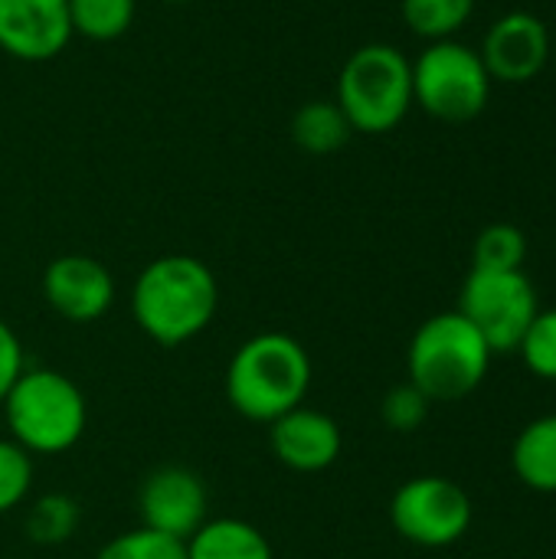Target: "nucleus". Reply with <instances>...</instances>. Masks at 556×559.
<instances>
[{
	"instance_id": "f257e3e1",
	"label": "nucleus",
	"mask_w": 556,
	"mask_h": 559,
	"mask_svg": "<svg viewBox=\"0 0 556 559\" xmlns=\"http://www.w3.org/2000/svg\"><path fill=\"white\" fill-rule=\"evenodd\" d=\"M216 308V275L193 255H161L147 262L131 292L134 324L161 347H180L203 334Z\"/></svg>"
},
{
	"instance_id": "1a4fd4ad",
	"label": "nucleus",
	"mask_w": 556,
	"mask_h": 559,
	"mask_svg": "<svg viewBox=\"0 0 556 559\" xmlns=\"http://www.w3.org/2000/svg\"><path fill=\"white\" fill-rule=\"evenodd\" d=\"M206 508H210V498H206L203 478L184 465L154 468L138 488L141 527L174 537L180 544H187L210 521Z\"/></svg>"
},
{
	"instance_id": "7ed1b4c3",
	"label": "nucleus",
	"mask_w": 556,
	"mask_h": 559,
	"mask_svg": "<svg viewBox=\"0 0 556 559\" xmlns=\"http://www.w3.org/2000/svg\"><path fill=\"white\" fill-rule=\"evenodd\" d=\"M0 406L13 442L29 455L69 452L88 423L82 390L66 373L49 367H26Z\"/></svg>"
},
{
	"instance_id": "20e7f679",
	"label": "nucleus",
	"mask_w": 556,
	"mask_h": 559,
	"mask_svg": "<svg viewBox=\"0 0 556 559\" xmlns=\"http://www.w3.org/2000/svg\"><path fill=\"white\" fill-rule=\"evenodd\" d=\"M492 357L485 337L459 311H442L416 328L406 350V370L410 383L433 403H456L482 386Z\"/></svg>"
},
{
	"instance_id": "4be33fe9",
	"label": "nucleus",
	"mask_w": 556,
	"mask_h": 559,
	"mask_svg": "<svg viewBox=\"0 0 556 559\" xmlns=\"http://www.w3.org/2000/svg\"><path fill=\"white\" fill-rule=\"evenodd\" d=\"M524 367L541 377V380H556V308L551 311H537V318L531 321V328L524 331L521 344H518Z\"/></svg>"
},
{
	"instance_id": "a878e982",
	"label": "nucleus",
	"mask_w": 556,
	"mask_h": 559,
	"mask_svg": "<svg viewBox=\"0 0 556 559\" xmlns=\"http://www.w3.org/2000/svg\"><path fill=\"white\" fill-rule=\"evenodd\" d=\"M167 3H184V0H167Z\"/></svg>"
},
{
	"instance_id": "9d476101",
	"label": "nucleus",
	"mask_w": 556,
	"mask_h": 559,
	"mask_svg": "<svg viewBox=\"0 0 556 559\" xmlns=\"http://www.w3.org/2000/svg\"><path fill=\"white\" fill-rule=\"evenodd\" d=\"M478 56L492 82L524 85L547 69V59H551L547 23L528 10H511L488 26Z\"/></svg>"
},
{
	"instance_id": "5701e85b",
	"label": "nucleus",
	"mask_w": 556,
	"mask_h": 559,
	"mask_svg": "<svg viewBox=\"0 0 556 559\" xmlns=\"http://www.w3.org/2000/svg\"><path fill=\"white\" fill-rule=\"evenodd\" d=\"M33 488V459L13 439H0V514L20 508Z\"/></svg>"
},
{
	"instance_id": "ddd939ff",
	"label": "nucleus",
	"mask_w": 556,
	"mask_h": 559,
	"mask_svg": "<svg viewBox=\"0 0 556 559\" xmlns=\"http://www.w3.org/2000/svg\"><path fill=\"white\" fill-rule=\"evenodd\" d=\"M269 445L285 468L315 475L338 462L344 439H341V426L328 413L298 406L279 416L275 423H269Z\"/></svg>"
},
{
	"instance_id": "f03ea898",
	"label": "nucleus",
	"mask_w": 556,
	"mask_h": 559,
	"mask_svg": "<svg viewBox=\"0 0 556 559\" xmlns=\"http://www.w3.org/2000/svg\"><path fill=\"white\" fill-rule=\"evenodd\" d=\"M311 390L308 350L282 331L249 337L226 367V400L249 423H275L298 409Z\"/></svg>"
},
{
	"instance_id": "b1692460",
	"label": "nucleus",
	"mask_w": 556,
	"mask_h": 559,
	"mask_svg": "<svg viewBox=\"0 0 556 559\" xmlns=\"http://www.w3.org/2000/svg\"><path fill=\"white\" fill-rule=\"evenodd\" d=\"M429 406H433V400H429L419 386H413V383L406 380L403 386H393V390L383 396V403H380V419H383L387 429L406 436V432H416V429L429 419Z\"/></svg>"
},
{
	"instance_id": "0eeeda50",
	"label": "nucleus",
	"mask_w": 556,
	"mask_h": 559,
	"mask_svg": "<svg viewBox=\"0 0 556 559\" xmlns=\"http://www.w3.org/2000/svg\"><path fill=\"white\" fill-rule=\"evenodd\" d=\"M537 311V292L524 272L472 269L459 292V314L485 337L492 354L518 350Z\"/></svg>"
},
{
	"instance_id": "393cba45",
	"label": "nucleus",
	"mask_w": 556,
	"mask_h": 559,
	"mask_svg": "<svg viewBox=\"0 0 556 559\" xmlns=\"http://www.w3.org/2000/svg\"><path fill=\"white\" fill-rule=\"evenodd\" d=\"M26 370L23 364V347L20 337L13 334V328L7 321H0V403L10 393V386L16 383V377Z\"/></svg>"
},
{
	"instance_id": "9b49d317",
	"label": "nucleus",
	"mask_w": 556,
	"mask_h": 559,
	"mask_svg": "<svg viewBox=\"0 0 556 559\" xmlns=\"http://www.w3.org/2000/svg\"><path fill=\"white\" fill-rule=\"evenodd\" d=\"M69 0H0V49L20 62H49L72 39Z\"/></svg>"
},
{
	"instance_id": "6e6552de",
	"label": "nucleus",
	"mask_w": 556,
	"mask_h": 559,
	"mask_svg": "<svg viewBox=\"0 0 556 559\" xmlns=\"http://www.w3.org/2000/svg\"><path fill=\"white\" fill-rule=\"evenodd\" d=\"M393 531L426 550L459 544L472 527V498L442 475H419L400 485L390 501Z\"/></svg>"
},
{
	"instance_id": "423d86ee",
	"label": "nucleus",
	"mask_w": 556,
	"mask_h": 559,
	"mask_svg": "<svg viewBox=\"0 0 556 559\" xmlns=\"http://www.w3.org/2000/svg\"><path fill=\"white\" fill-rule=\"evenodd\" d=\"M492 98V75L478 49L459 39L429 43L413 62V105L429 118L462 124L485 111Z\"/></svg>"
},
{
	"instance_id": "aec40b11",
	"label": "nucleus",
	"mask_w": 556,
	"mask_h": 559,
	"mask_svg": "<svg viewBox=\"0 0 556 559\" xmlns=\"http://www.w3.org/2000/svg\"><path fill=\"white\" fill-rule=\"evenodd\" d=\"M82 521V508L75 504V498L69 495H43L29 504V514H26V534L33 544H43V547H56V544H66L75 527Z\"/></svg>"
},
{
	"instance_id": "f8f14e48",
	"label": "nucleus",
	"mask_w": 556,
	"mask_h": 559,
	"mask_svg": "<svg viewBox=\"0 0 556 559\" xmlns=\"http://www.w3.org/2000/svg\"><path fill=\"white\" fill-rule=\"evenodd\" d=\"M43 298L59 318L72 324H88L111 308L115 278L92 255H59L43 272Z\"/></svg>"
},
{
	"instance_id": "4468645a",
	"label": "nucleus",
	"mask_w": 556,
	"mask_h": 559,
	"mask_svg": "<svg viewBox=\"0 0 556 559\" xmlns=\"http://www.w3.org/2000/svg\"><path fill=\"white\" fill-rule=\"evenodd\" d=\"M187 559H275V554L249 521L213 518L187 540Z\"/></svg>"
},
{
	"instance_id": "2eb2a0df",
	"label": "nucleus",
	"mask_w": 556,
	"mask_h": 559,
	"mask_svg": "<svg viewBox=\"0 0 556 559\" xmlns=\"http://www.w3.org/2000/svg\"><path fill=\"white\" fill-rule=\"evenodd\" d=\"M514 475L541 495H556V413L521 429L511 449Z\"/></svg>"
},
{
	"instance_id": "f3484780",
	"label": "nucleus",
	"mask_w": 556,
	"mask_h": 559,
	"mask_svg": "<svg viewBox=\"0 0 556 559\" xmlns=\"http://www.w3.org/2000/svg\"><path fill=\"white\" fill-rule=\"evenodd\" d=\"M138 0H69L72 33L92 43H111L134 23Z\"/></svg>"
},
{
	"instance_id": "a211bd4d",
	"label": "nucleus",
	"mask_w": 556,
	"mask_h": 559,
	"mask_svg": "<svg viewBox=\"0 0 556 559\" xmlns=\"http://www.w3.org/2000/svg\"><path fill=\"white\" fill-rule=\"evenodd\" d=\"M400 13L416 36L439 43V39H452L472 20L475 0H403Z\"/></svg>"
},
{
	"instance_id": "dca6fc26",
	"label": "nucleus",
	"mask_w": 556,
	"mask_h": 559,
	"mask_svg": "<svg viewBox=\"0 0 556 559\" xmlns=\"http://www.w3.org/2000/svg\"><path fill=\"white\" fill-rule=\"evenodd\" d=\"M351 134L354 131H351L344 111L338 108V102H305L292 115V141L305 154L328 157V154L341 151Z\"/></svg>"
},
{
	"instance_id": "6ab92c4d",
	"label": "nucleus",
	"mask_w": 556,
	"mask_h": 559,
	"mask_svg": "<svg viewBox=\"0 0 556 559\" xmlns=\"http://www.w3.org/2000/svg\"><path fill=\"white\" fill-rule=\"evenodd\" d=\"M528 259V236L514 223H492L478 233L472 249V269L521 272Z\"/></svg>"
},
{
	"instance_id": "412c9836",
	"label": "nucleus",
	"mask_w": 556,
	"mask_h": 559,
	"mask_svg": "<svg viewBox=\"0 0 556 559\" xmlns=\"http://www.w3.org/2000/svg\"><path fill=\"white\" fill-rule=\"evenodd\" d=\"M95 559H187V544L154 534L147 527H138L108 540Z\"/></svg>"
},
{
	"instance_id": "39448f33",
	"label": "nucleus",
	"mask_w": 556,
	"mask_h": 559,
	"mask_svg": "<svg viewBox=\"0 0 556 559\" xmlns=\"http://www.w3.org/2000/svg\"><path fill=\"white\" fill-rule=\"evenodd\" d=\"M334 102L351 131L390 134L413 108V62L390 43H367L347 56Z\"/></svg>"
}]
</instances>
